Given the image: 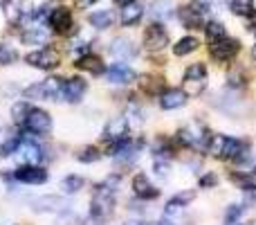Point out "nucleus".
I'll return each instance as SVG.
<instances>
[{"instance_id":"obj_25","label":"nucleus","mask_w":256,"mask_h":225,"mask_svg":"<svg viewBox=\"0 0 256 225\" xmlns=\"http://www.w3.org/2000/svg\"><path fill=\"white\" fill-rule=\"evenodd\" d=\"M32 205H34L36 212H54V209L66 207V203H63L58 196H43V198H36Z\"/></svg>"},{"instance_id":"obj_30","label":"nucleus","mask_w":256,"mask_h":225,"mask_svg":"<svg viewBox=\"0 0 256 225\" xmlns=\"http://www.w3.org/2000/svg\"><path fill=\"white\" fill-rule=\"evenodd\" d=\"M204 88H207V79H184V84H182L186 97H198L204 93Z\"/></svg>"},{"instance_id":"obj_13","label":"nucleus","mask_w":256,"mask_h":225,"mask_svg":"<svg viewBox=\"0 0 256 225\" xmlns=\"http://www.w3.org/2000/svg\"><path fill=\"white\" fill-rule=\"evenodd\" d=\"M4 14L12 25H20L22 18L30 14V0H4Z\"/></svg>"},{"instance_id":"obj_39","label":"nucleus","mask_w":256,"mask_h":225,"mask_svg":"<svg viewBox=\"0 0 256 225\" xmlns=\"http://www.w3.org/2000/svg\"><path fill=\"white\" fill-rule=\"evenodd\" d=\"M245 81H248V79L243 77V72H240V70L230 72V77H227V84H230V86H236V88H238V86H243Z\"/></svg>"},{"instance_id":"obj_10","label":"nucleus","mask_w":256,"mask_h":225,"mask_svg":"<svg viewBox=\"0 0 256 225\" xmlns=\"http://www.w3.org/2000/svg\"><path fill=\"white\" fill-rule=\"evenodd\" d=\"M186 93L182 88H164V93L160 95V108L162 111H178L186 104Z\"/></svg>"},{"instance_id":"obj_31","label":"nucleus","mask_w":256,"mask_h":225,"mask_svg":"<svg viewBox=\"0 0 256 225\" xmlns=\"http://www.w3.org/2000/svg\"><path fill=\"white\" fill-rule=\"evenodd\" d=\"M99 158H102V153H99L97 146H84V149L76 153V160L84 164H92V162H97Z\"/></svg>"},{"instance_id":"obj_12","label":"nucleus","mask_w":256,"mask_h":225,"mask_svg":"<svg viewBox=\"0 0 256 225\" xmlns=\"http://www.w3.org/2000/svg\"><path fill=\"white\" fill-rule=\"evenodd\" d=\"M132 194L140 200H155L160 196V189L155 185H150L146 173H137V176L132 178Z\"/></svg>"},{"instance_id":"obj_45","label":"nucleus","mask_w":256,"mask_h":225,"mask_svg":"<svg viewBox=\"0 0 256 225\" xmlns=\"http://www.w3.org/2000/svg\"><path fill=\"white\" fill-rule=\"evenodd\" d=\"M245 225H256V221H250V223H245Z\"/></svg>"},{"instance_id":"obj_38","label":"nucleus","mask_w":256,"mask_h":225,"mask_svg":"<svg viewBox=\"0 0 256 225\" xmlns=\"http://www.w3.org/2000/svg\"><path fill=\"white\" fill-rule=\"evenodd\" d=\"M216 185H218V176L212 171H207L202 178H200V187H202V189H209V187H216Z\"/></svg>"},{"instance_id":"obj_43","label":"nucleus","mask_w":256,"mask_h":225,"mask_svg":"<svg viewBox=\"0 0 256 225\" xmlns=\"http://www.w3.org/2000/svg\"><path fill=\"white\" fill-rule=\"evenodd\" d=\"M126 225H144L142 221H130V223H126Z\"/></svg>"},{"instance_id":"obj_33","label":"nucleus","mask_w":256,"mask_h":225,"mask_svg":"<svg viewBox=\"0 0 256 225\" xmlns=\"http://www.w3.org/2000/svg\"><path fill=\"white\" fill-rule=\"evenodd\" d=\"M30 111H32V106H30V102H27V99H22V102L14 104V108H12L14 122H16V124H22V119L27 117V113H30Z\"/></svg>"},{"instance_id":"obj_26","label":"nucleus","mask_w":256,"mask_h":225,"mask_svg":"<svg viewBox=\"0 0 256 225\" xmlns=\"http://www.w3.org/2000/svg\"><path fill=\"white\" fill-rule=\"evenodd\" d=\"M230 12L236 14V16H243V18H250L256 14V5L254 0H232L230 3Z\"/></svg>"},{"instance_id":"obj_9","label":"nucleus","mask_w":256,"mask_h":225,"mask_svg":"<svg viewBox=\"0 0 256 225\" xmlns=\"http://www.w3.org/2000/svg\"><path fill=\"white\" fill-rule=\"evenodd\" d=\"M106 77H108V81L115 84V86H128V84H132V81L137 79L135 70H132V68L128 66V63H124V61L112 63V66L106 70Z\"/></svg>"},{"instance_id":"obj_11","label":"nucleus","mask_w":256,"mask_h":225,"mask_svg":"<svg viewBox=\"0 0 256 225\" xmlns=\"http://www.w3.org/2000/svg\"><path fill=\"white\" fill-rule=\"evenodd\" d=\"M86 90H88V81L84 77H70V79H66V86H63V99L70 104H76L81 102Z\"/></svg>"},{"instance_id":"obj_23","label":"nucleus","mask_w":256,"mask_h":225,"mask_svg":"<svg viewBox=\"0 0 256 225\" xmlns=\"http://www.w3.org/2000/svg\"><path fill=\"white\" fill-rule=\"evenodd\" d=\"M230 180L234 182L238 189H243V191H256V176H254V173L234 171V173H230Z\"/></svg>"},{"instance_id":"obj_42","label":"nucleus","mask_w":256,"mask_h":225,"mask_svg":"<svg viewBox=\"0 0 256 225\" xmlns=\"http://www.w3.org/2000/svg\"><path fill=\"white\" fill-rule=\"evenodd\" d=\"M158 225H173V221H171V218H162Z\"/></svg>"},{"instance_id":"obj_44","label":"nucleus","mask_w":256,"mask_h":225,"mask_svg":"<svg viewBox=\"0 0 256 225\" xmlns=\"http://www.w3.org/2000/svg\"><path fill=\"white\" fill-rule=\"evenodd\" d=\"M252 59H254V61H256V45H254V48H252Z\"/></svg>"},{"instance_id":"obj_20","label":"nucleus","mask_w":256,"mask_h":225,"mask_svg":"<svg viewBox=\"0 0 256 225\" xmlns=\"http://www.w3.org/2000/svg\"><path fill=\"white\" fill-rule=\"evenodd\" d=\"M40 84H43L45 99L56 102V99L63 97V86H66V79H58V77H48V79L40 81Z\"/></svg>"},{"instance_id":"obj_4","label":"nucleus","mask_w":256,"mask_h":225,"mask_svg":"<svg viewBox=\"0 0 256 225\" xmlns=\"http://www.w3.org/2000/svg\"><path fill=\"white\" fill-rule=\"evenodd\" d=\"M22 128L32 135H48L52 131V115L43 108H32L27 117L22 119Z\"/></svg>"},{"instance_id":"obj_41","label":"nucleus","mask_w":256,"mask_h":225,"mask_svg":"<svg viewBox=\"0 0 256 225\" xmlns=\"http://www.w3.org/2000/svg\"><path fill=\"white\" fill-rule=\"evenodd\" d=\"M115 5H120V7H124V5H128V3H132V0H112Z\"/></svg>"},{"instance_id":"obj_29","label":"nucleus","mask_w":256,"mask_h":225,"mask_svg":"<svg viewBox=\"0 0 256 225\" xmlns=\"http://www.w3.org/2000/svg\"><path fill=\"white\" fill-rule=\"evenodd\" d=\"M86 185V180L81 176H76V173H70V176H66L61 180V189L66 191V194H76V191H81Z\"/></svg>"},{"instance_id":"obj_24","label":"nucleus","mask_w":256,"mask_h":225,"mask_svg":"<svg viewBox=\"0 0 256 225\" xmlns=\"http://www.w3.org/2000/svg\"><path fill=\"white\" fill-rule=\"evenodd\" d=\"M194 198H196V191H180V194H176L166 203V216H171L173 212H178V209L186 207L189 203H194Z\"/></svg>"},{"instance_id":"obj_8","label":"nucleus","mask_w":256,"mask_h":225,"mask_svg":"<svg viewBox=\"0 0 256 225\" xmlns=\"http://www.w3.org/2000/svg\"><path fill=\"white\" fill-rule=\"evenodd\" d=\"M14 178H16L18 182H25V185H43V182H48L50 173L45 171L43 167H38V164H22V167H18L16 171H14Z\"/></svg>"},{"instance_id":"obj_14","label":"nucleus","mask_w":256,"mask_h":225,"mask_svg":"<svg viewBox=\"0 0 256 225\" xmlns=\"http://www.w3.org/2000/svg\"><path fill=\"white\" fill-rule=\"evenodd\" d=\"M76 70H84V72H90V75H104L106 72V66H104V59L97 57V54L88 52V54H81V57H76Z\"/></svg>"},{"instance_id":"obj_28","label":"nucleus","mask_w":256,"mask_h":225,"mask_svg":"<svg viewBox=\"0 0 256 225\" xmlns=\"http://www.w3.org/2000/svg\"><path fill=\"white\" fill-rule=\"evenodd\" d=\"M22 142H25V137H22L20 133H12V135H7V140L2 142V146H0V153H2L4 158H7V155H14L22 146Z\"/></svg>"},{"instance_id":"obj_32","label":"nucleus","mask_w":256,"mask_h":225,"mask_svg":"<svg viewBox=\"0 0 256 225\" xmlns=\"http://www.w3.org/2000/svg\"><path fill=\"white\" fill-rule=\"evenodd\" d=\"M184 79H207V66L202 61L191 63L184 70Z\"/></svg>"},{"instance_id":"obj_22","label":"nucleus","mask_w":256,"mask_h":225,"mask_svg":"<svg viewBox=\"0 0 256 225\" xmlns=\"http://www.w3.org/2000/svg\"><path fill=\"white\" fill-rule=\"evenodd\" d=\"M200 48V41L196 36H182L180 41H176L173 45V54L176 57H186V54H194Z\"/></svg>"},{"instance_id":"obj_17","label":"nucleus","mask_w":256,"mask_h":225,"mask_svg":"<svg viewBox=\"0 0 256 225\" xmlns=\"http://www.w3.org/2000/svg\"><path fill=\"white\" fill-rule=\"evenodd\" d=\"M150 16L155 18V21H168V18H173L178 14V5L176 0H153L148 7Z\"/></svg>"},{"instance_id":"obj_36","label":"nucleus","mask_w":256,"mask_h":225,"mask_svg":"<svg viewBox=\"0 0 256 225\" xmlns=\"http://www.w3.org/2000/svg\"><path fill=\"white\" fill-rule=\"evenodd\" d=\"M16 59H18L16 50L4 45V43H0V66H9V63H14Z\"/></svg>"},{"instance_id":"obj_1","label":"nucleus","mask_w":256,"mask_h":225,"mask_svg":"<svg viewBox=\"0 0 256 225\" xmlns=\"http://www.w3.org/2000/svg\"><path fill=\"white\" fill-rule=\"evenodd\" d=\"M250 149V142L243 140V137H234V135H212L207 146V153H212L214 158H220V160H236L238 155L248 153Z\"/></svg>"},{"instance_id":"obj_21","label":"nucleus","mask_w":256,"mask_h":225,"mask_svg":"<svg viewBox=\"0 0 256 225\" xmlns=\"http://www.w3.org/2000/svg\"><path fill=\"white\" fill-rule=\"evenodd\" d=\"M112 21H115V14L110 9H97L88 16V23L94 30H108V27H112Z\"/></svg>"},{"instance_id":"obj_16","label":"nucleus","mask_w":256,"mask_h":225,"mask_svg":"<svg viewBox=\"0 0 256 225\" xmlns=\"http://www.w3.org/2000/svg\"><path fill=\"white\" fill-rule=\"evenodd\" d=\"M137 86H140V90L144 95H148V97H160V95L164 93V79L158 75H142L140 79H137Z\"/></svg>"},{"instance_id":"obj_2","label":"nucleus","mask_w":256,"mask_h":225,"mask_svg":"<svg viewBox=\"0 0 256 225\" xmlns=\"http://www.w3.org/2000/svg\"><path fill=\"white\" fill-rule=\"evenodd\" d=\"M209 12L207 3H200V0H194V3L184 5V7L178 9V18H180L182 27L184 30H202L204 27V14Z\"/></svg>"},{"instance_id":"obj_37","label":"nucleus","mask_w":256,"mask_h":225,"mask_svg":"<svg viewBox=\"0 0 256 225\" xmlns=\"http://www.w3.org/2000/svg\"><path fill=\"white\" fill-rule=\"evenodd\" d=\"M25 99H27V102H36V99H45L43 84H32L30 88H25Z\"/></svg>"},{"instance_id":"obj_46","label":"nucleus","mask_w":256,"mask_h":225,"mask_svg":"<svg viewBox=\"0 0 256 225\" xmlns=\"http://www.w3.org/2000/svg\"><path fill=\"white\" fill-rule=\"evenodd\" d=\"M0 3H2V0H0Z\"/></svg>"},{"instance_id":"obj_6","label":"nucleus","mask_w":256,"mask_h":225,"mask_svg":"<svg viewBox=\"0 0 256 225\" xmlns=\"http://www.w3.org/2000/svg\"><path fill=\"white\" fill-rule=\"evenodd\" d=\"M48 25L52 27L56 34H72L74 32V16H72V9L66 5H58L50 12L48 16Z\"/></svg>"},{"instance_id":"obj_15","label":"nucleus","mask_w":256,"mask_h":225,"mask_svg":"<svg viewBox=\"0 0 256 225\" xmlns=\"http://www.w3.org/2000/svg\"><path fill=\"white\" fill-rule=\"evenodd\" d=\"M144 18V5L140 0H132L122 7V14H120V21L124 27H135L140 25V21Z\"/></svg>"},{"instance_id":"obj_27","label":"nucleus","mask_w":256,"mask_h":225,"mask_svg":"<svg viewBox=\"0 0 256 225\" xmlns=\"http://www.w3.org/2000/svg\"><path fill=\"white\" fill-rule=\"evenodd\" d=\"M204 39H207V43H214V41H218V39H222V36H227V30H225V25H222L220 21H209V23H204Z\"/></svg>"},{"instance_id":"obj_7","label":"nucleus","mask_w":256,"mask_h":225,"mask_svg":"<svg viewBox=\"0 0 256 225\" xmlns=\"http://www.w3.org/2000/svg\"><path fill=\"white\" fill-rule=\"evenodd\" d=\"M25 63H30L36 70H54L61 66V54L52 48H43V50H34L25 57Z\"/></svg>"},{"instance_id":"obj_40","label":"nucleus","mask_w":256,"mask_h":225,"mask_svg":"<svg viewBox=\"0 0 256 225\" xmlns=\"http://www.w3.org/2000/svg\"><path fill=\"white\" fill-rule=\"evenodd\" d=\"M94 3H99V0H79L81 7H90V5H94Z\"/></svg>"},{"instance_id":"obj_35","label":"nucleus","mask_w":256,"mask_h":225,"mask_svg":"<svg viewBox=\"0 0 256 225\" xmlns=\"http://www.w3.org/2000/svg\"><path fill=\"white\" fill-rule=\"evenodd\" d=\"M45 39H48V36H45V32L40 30V27H30V30L22 34L25 43H45Z\"/></svg>"},{"instance_id":"obj_18","label":"nucleus","mask_w":256,"mask_h":225,"mask_svg":"<svg viewBox=\"0 0 256 225\" xmlns=\"http://www.w3.org/2000/svg\"><path fill=\"white\" fill-rule=\"evenodd\" d=\"M128 137V119L126 117H115L112 122H108L106 131H104V140L106 142H120Z\"/></svg>"},{"instance_id":"obj_34","label":"nucleus","mask_w":256,"mask_h":225,"mask_svg":"<svg viewBox=\"0 0 256 225\" xmlns=\"http://www.w3.org/2000/svg\"><path fill=\"white\" fill-rule=\"evenodd\" d=\"M245 214V207L243 205H230L225 212V225H236L240 221V216Z\"/></svg>"},{"instance_id":"obj_19","label":"nucleus","mask_w":256,"mask_h":225,"mask_svg":"<svg viewBox=\"0 0 256 225\" xmlns=\"http://www.w3.org/2000/svg\"><path fill=\"white\" fill-rule=\"evenodd\" d=\"M110 52H112V57H117V59H130V57H135L137 54V50H135V45H132V41H128L124 39V36H120V39H115L112 41V45H110Z\"/></svg>"},{"instance_id":"obj_3","label":"nucleus","mask_w":256,"mask_h":225,"mask_svg":"<svg viewBox=\"0 0 256 225\" xmlns=\"http://www.w3.org/2000/svg\"><path fill=\"white\" fill-rule=\"evenodd\" d=\"M238 52H240V43H238V39H232V36H222V39L209 43V57L216 63L234 61Z\"/></svg>"},{"instance_id":"obj_5","label":"nucleus","mask_w":256,"mask_h":225,"mask_svg":"<svg viewBox=\"0 0 256 225\" xmlns=\"http://www.w3.org/2000/svg\"><path fill=\"white\" fill-rule=\"evenodd\" d=\"M142 43H144V50H148V52H162V50L168 45L166 27H164L160 21L150 23V25L144 30V39H142Z\"/></svg>"}]
</instances>
